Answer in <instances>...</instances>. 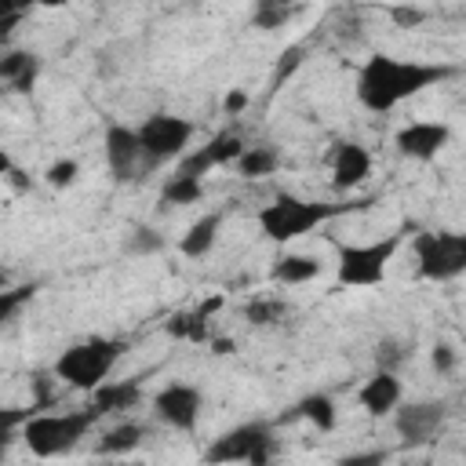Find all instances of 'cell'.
<instances>
[{
    "instance_id": "cell-37",
    "label": "cell",
    "mask_w": 466,
    "mask_h": 466,
    "mask_svg": "<svg viewBox=\"0 0 466 466\" xmlns=\"http://www.w3.org/2000/svg\"><path fill=\"white\" fill-rule=\"evenodd\" d=\"M0 288H11V277H7L4 269H0Z\"/></svg>"
},
{
    "instance_id": "cell-18",
    "label": "cell",
    "mask_w": 466,
    "mask_h": 466,
    "mask_svg": "<svg viewBox=\"0 0 466 466\" xmlns=\"http://www.w3.org/2000/svg\"><path fill=\"white\" fill-rule=\"evenodd\" d=\"M280 164V149L277 146H244L240 157L233 160L237 175L240 178H262V175H273Z\"/></svg>"
},
{
    "instance_id": "cell-29",
    "label": "cell",
    "mask_w": 466,
    "mask_h": 466,
    "mask_svg": "<svg viewBox=\"0 0 466 466\" xmlns=\"http://www.w3.org/2000/svg\"><path fill=\"white\" fill-rule=\"evenodd\" d=\"M430 364H433L437 375H451V371L459 368V350H455L451 342H437L433 353H430Z\"/></svg>"
},
{
    "instance_id": "cell-17",
    "label": "cell",
    "mask_w": 466,
    "mask_h": 466,
    "mask_svg": "<svg viewBox=\"0 0 466 466\" xmlns=\"http://www.w3.org/2000/svg\"><path fill=\"white\" fill-rule=\"evenodd\" d=\"M218 229H222V211L200 215V218L178 237V251H182L186 258H204V255H211V248H215V240H218Z\"/></svg>"
},
{
    "instance_id": "cell-33",
    "label": "cell",
    "mask_w": 466,
    "mask_h": 466,
    "mask_svg": "<svg viewBox=\"0 0 466 466\" xmlns=\"http://www.w3.org/2000/svg\"><path fill=\"white\" fill-rule=\"evenodd\" d=\"M18 18H22V15H11V18H0V40H4V36H7V33H11L15 25H18Z\"/></svg>"
},
{
    "instance_id": "cell-8",
    "label": "cell",
    "mask_w": 466,
    "mask_h": 466,
    "mask_svg": "<svg viewBox=\"0 0 466 466\" xmlns=\"http://www.w3.org/2000/svg\"><path fill=\"white\" fill-rule=\"evenodd\" d=\"M138 142H142V153L153 167H164L171 160H178L189 142H193V120L186 116H175V113H149L138 127Z\"/></svg>"
},
{
    "instance_id": "cell-11",
    "label": "cell",
    "mask_w": 466,
    "mask_h": 466,
    "mask_svg": "<svg viewBox=\"0 0 466 466\" xmlns=\"http://www.w3.org/2000/svg\"><path fill=\"white\" fill-rule=\"evenodd\" d=\"M200 408H204V397H200V390H197L193 382H167L164 390L153 393V415H157L164 426L182 430V433L197 430Z\"/></svg>"
},
{
    "instance_id": "cell-2",
    "label": "cell",
    "mask_w": 466,
    "mask_h": 466,
    "mask_svg": "<svg viewBox=\"0 0 466 466\" xmlns=\"http://www.w3.org/2000/svg\"><path fill=\"white\" fill-rule=\"evenodd\" d=\"M368 208V200H346V204H320V200H302L291 193H277L262 211H258V229L266 240L273 244H291L306 233H313L317 226H324L328 218L350 215Z\"/></svg>"
},
{
    "instance_id": "cell-10",
    "label": "cell",
    "mask_w": 466,
    "mask_h": 466,
    "mask_svg": "<svg viewBox=\"0 0 466 466\" xmlns=\"http://www.w3.org/2000/svg\"><path fill=\"white\" fill-rule=\"evenodd\" d=\"M390 415H393V430L400 444L419 448L441 437L448 422V400H408V404H397Z\"/></svg>"
},
{
    "instance_id": "cell-23",
    "label": "cell",
    "mask_w": 466,
    "mask_h": 466,
    "mask_svg": "<svg viewBox=\"0 0 466 466\" xmlns=\"http://www.w3.org/2000/svg\"><path fill=\"white\" fill-rule=\"evenodd\" d=\"M295 415L306 419V422H313L317 430H331L335 426V400L328 393H309V397H302L295 404Z\"/></svg>"
},
{
    "instance_id": "cell-34",
    "label": "cell",
    "mask_w": 466,
    "mask_h": 466,
    "mask_svg": "<svg viewBox=\"0 0 466 466\" xmlns=\"http://www.w3.org/2000/svg\"><path fill=\"white\" fill-rule=\"evenodd\" d=\"M397 18H400V22H419L422 15H419V11H397Z\"/></svg>"
},
{
    "instance_id": "cell-24",
    "label": "cell",
    "mask_w": 466,
    "mask_h": 466,
    "mask_svg": "<svg viewBox=\"0 0 466 466\" xmlns=\"http://www.w3.org/2000/svg\"><path fill=\"white\" fill-rule=\"evenodd\" d=\"M95 404L102 411H113V408H135L138 404V382H116V386H95Z\"/></svg>"
},
{
    "instance_id": "cell-27",
    "label": "cell",
    "mask_w": 466,
    "mask_h": 466,
    "mask_svg": "<svg viewBox=\"0 0 466 466\" xmlns=\"http://www.w3.org/2000/svg\"><path fill=\"white\" fill-rule=\"evenodd\" d=\"M33 291H36L33 284L0 288V328H4V324H7V320H11V317H15V313H18V309H22V306L33 299Z\"/></svg>"
},
{
    "instance_id": "cell-22",
    "label": "cell",
    "mask_w": 466,
    "mask_h": 466,
    "mask_svg": "<svg viewBox=\"0 0 466 466\" xmlns=\"http://www.w3.org/2000/svg\"><path fill=\"white\" fill-rule=\"evenodd\" d=\"M295 7H299V0H255L251 25H255V29L273 33V29H280V25H288V22H291Z\"/></svg>"
},
{
    "instance_id": "cell-12",
    "label": "cell",
    "mask_w": 466,
    "mask_h": 466,
    "mask_svg": "<svg viewBox=\"0 0 466 466\" xmlns=\"http://www.w3.org/2000/svg\"><path fill=\"white\" fill-rule=\"evenodd\" d=\"M448 142H451V127L441 124V120H411V124H404V127L393 135L397 153L408 157V160H419V164L437 160Z\"/></svg>"
},
{
    "instance_id": "cell-36",
    "label": "cell",
    "mask_w": 466,
    "mask_h": 466,
    "mask_svg": "<svg viewBox=\"0 0 466 466\" xmlns=\"http://www.w3.org/2000/svg\"><path fill=\"white\" fill-rule=\"evenodd\" d=\"M0 171H11V160H7L4 153H0Z\"/></svg>"
},
{
    "instance_id": "cell-9",
    "label": "cell",
    "mask_w": 466,
    "mask_h": 466,
    "mask_svg": "<svg viewBox=\"0 0 466 466\" xmlns=\"http://www.w3.org/2000/svg\"><path fill=\"white\" fill-rule=\"evenodd\" d=\"M102 149H106V167H109V175L116 182H138L149 171H157L146 160V153H142L138 131L127 127V124H109L106 127V138H102Z\"/></svg>"
},
{
    "instance_id": "cell-35",
    "label": "cell",
    "mask_w": 466,
    "mask_h": 466,
    "mask_svg": "<svg viewBox=\"0 0 466 466\" xmlns=\"http://www.w3.org/2000/svg\"><path fill=\"white\" fill-rule=\"evenodd\" d=\"M36 4H40V7H66L69 0H36Z\"/></svg>"
},
{
    "instance_id": "cell-1",
    "label": "cell",
    "mask_w": 466,
    "mask_h": 466,
    "mask_svg": "<svg viewBox=\"0 0 466 466\" xmlns=\"http://www.w3.org/2000/svg\"><path fill=\"white\" fill-rule=\"evenodd\" d=\"M455 73H459V66H448V62L371 55L357 73V102L368 113H390L400 102L422 95L426 87H437L441 80H451Z\"/></svg>"
},
{
    "instance_id": "cell-20",
    "label": "cell",
    "mask_w": 466,
    "mask_h": 466,
    "mask_svg": "<svg viewBox=\"0 0 466 466\" xmlns=\"http://www.w3.org/2000/svg\"><path fill=\"white\" fill-rule=\"evenodd\" d=\"M142 437H146V430L138 422H120L98 437V455H127L142 444Z\"/></svg>"
},
{
    "instance_id": "cell-7",
    "label": "cell",
    "mask_w": 466,
    "mask_h": 466,
    "mask_svg": "<svg viewBox=\"0 0 466 466\" xmlns=\"http://www.w3.org/2000/svg\"><path fill=\"white\" fill-rule=\"evenodd\" d=\"M277 451V437L273 426L266 419L255 422H240L226 433H218L208 448H204V462H251V466H266Z\"/></svg>"
},
{
    "instance_id": "cell-14",
    "label": "cell",
    "mask_w": 466,
    "mask_h": 466,
    "mask_svg": "<svg viewBox=\"0 0 466 466\" xmlns=\"http://www.w3.org/2000/svg\"><path fill=\"white\" fill-rule=\"evenodd\" d=\"M240 149H244L240 135H233V131H222V135H215L208 146H200L197 153H189V157L182 153V157H178V171L204 178L211 167H226V164H233V160L240 157Z\"/></svg>"
},
{
    "instance_id": "cell-28",
    "label": "cell",
    "mask_w": 466,
    "mask_h": 466,
    "mask_svg": "<svg viewBox=\"0 0 466 466\" xmlns=\"http://www.w3.org/2000/svg\"><path fill=\"white\" fill-rule=\"evenodd\" d=\"M244 317H248L251 324H277V320L284 317V302H273V299H255V302H248Z\"/></svg>"
},
{
    "instance_id": "cell-26",
    "label": "cell",
    "mask_w": 466,
    "mask_h": 466,
    "mask_svg": "<svg viewBox=\"0 0 466 466\" xmlns=\"http://www.w3.org/2000/svg\"><path fill=\"white\" fill-rule=\"evenodd\" d=\"M164 233H157V229H149V226H135L131 233H127V240H124V251L127 255H160L164 251Z\"/></svg>"
},
{
    "instance_id": "cell-25",
    "label": "cell",
    "mask_w": 466,
    "mask_h": 466,
    "mask_svg": "<svg viewBox=\"0 0 466 466\" xmlns=\"http://www.w3.org/2000/svg\"><path fill=\"white\" fill-rule=\"evenodd\" d=\"M404 360H411V342H404V339H382L375 346V368L379 371H397Z\"/></svg>"
},
{
    "instance_id": "cell-19",
    "label": "cell",
    "mask_w": 466,
    "mask_h": 466,
    "mask_svg": "<svg viewBox=\"0 0 466 466\" xmlns=\"http://www.w3.org/2000/svg\"><path fill=\"white\" fill-rule=\"evenodd\" d=\"M200 197H204V178L186 175V171H175L160 189V204L164 208H186V204H197Z\"/></svg>"
},
{
    "instance_id": "cell-4",
    "label": "cell",
    "mask_w": 466,
    "mask_h": 466,
    "mask_svg": "<svg viewBox=\"0 0 466 466\" xmlns=\"http://www.w3.org/2000/svg\"><path fill=\"white\" fill-rule=\"evenodd\" d=\"M127 342L124 339H106V335H91L84 342H73L58 353L55 360V379L73 386V390H95L109 379L113 364L124 357Z\"/></svg>"
},
{
    "instance_id": "cell-13",
    "label": "cell",
    "mask_w": 466,
    "mask_h": 466,
    "mask_svg": "<svg viewBox=\"0 0 466 466\" xmlns=\"http://www.w3.org/2000/svg\"><path fill=\"white\" fill-rule=\"evenodd\" d=\"M328 164H331V189H339V193L357 189L371 175V153L360 142H353V138L335 142Z\"/></svg>"
},
{
    "instance_id": "cell-21",
    "label": "cell",
    "mask_w": 466,
    "mask_h": 466,
    "mask_svg": "<svg viewBox=\"0 0 466 466\" xmlns=\"http://www.w3.org/2000/svg\"><path fill=\"white\" fill-rule=\"evenodd\" d=\"M33 73H36V55L29 51H11L7 58H0V80L11 84L15 91H25L33 84Z\"/></svg>"
},
{
    "instance_id": "cell-32",
    "label": "cell",
    "mask_w": 466,
    "mask_h": 466,
    "mask_svg": "<svg viewBox=\"0 0 466 466\" xmlns=\"http://www.w3.org/2000/svg\"><path fill=\"white\" fill-rule=\"evenodd\" d=\"M11 441H15V430L11 426H0V459L11 451Z\"/></svg>"
},
{
    "instance_id": "cell-3",
    "label": "cell",
    "mask_w": 466,
    "mask_h": 466,
    "mask_svg": "<svg viewBox=\"0 0 466 466\" xmlns=\"http://www.w3.org/2000/svg\"><path fill=\"white\" fill-rule=\"evenodd\" d=\"M106 411L98 404L91 408H76V411H44V415H29L18 430V437L25 441V448L36 459H58L69 455L87 433L91 426L102 419Z\"/></svg>"
},
{
    "instance_id": "cell-5",
    "label": "cell",
    "mask_w": 466,
    "mask_h": 466,
    "mask_svg": "<svg viewBox=\"0 0 466 466\" xmlns=\"http://www.w3.org/2000/svg\"><path fill=\"white\" fill-rule=\"evenodd\" d=\"M404 233H386L368 244H339V262H335V280L342 288H375L382 284Z\"/></svg>"
},
{
    "instance_id": "cell-31",
    "label": "cell",
    "mask_w": 466,
    "mask_h": 466,
    "mask_svg": "<svg viewBox=\"0 0 466 466\" xmlns=\"http://www.w3.org/2000/svg\"><path fill=\"white\" fill-rule=\"evenodd\" d=\"M244 106H248V95H244V91H229V95H226V102H222V109H226V113H240Z\"/></svg>"
},
{
    "instance_id": "cell-16",
    "label": "cell",
    "mask_w": 466,
    "mask_h": 466,
    "mask_svg": "<svg viewBox=\"0 0 466 466\" xmlns=\"http://www.w3.org/2000/svg\"><path fill=\"white\" fill-rule=\"evenodd\" d=\"M317 277H320V258L317 255H302V251L277 255L273 266H269V280L284 284V288H299V284H309Z\"/></svg>"
},
{
    "instance_id": "cell-30",
    "label": "cell",
    "mask_w": 466,
    "mask_h": 466,
    "mask_svg": "<svg viewBox=\"0 0 466 466\" xmlns=\"http://www.w3.org/2000/svg\"><path fill=\"white\" fill-rule=\"evenodd\" d=\"M76 160H55L51 167H47V186H55V189H66V186H73L76 182Z\"/></svg>"
},
{
    "instance_id": "cell-15",
    "label": "cell",
    "mask_w": 466,
    "mask_h": 466,
    "mask_svg": "<svg viewBox=\"0 0 466 466\" xmlns=\"http://www.w3.org/2000/svg\"><path fill=\"white\" fill-rule=\"evenodd\" d=\"M400 397H404V386H400L397 371H379V368H375V375L364 379V386L357 390V404H360L368 415H375V419L390 415V411L400 404Z\"/></svg>"
},
{
    "instance_id": "cell-6",
    "label": "cell",
    "mask_w": 466,
    "mask_h": 466,
    "mask_svg": "<svg viewBox=\"0 0 466 466\" xmlns=\"http://www.w3.org/2000/svg\"><path fill=\"white\" fill-rule=\"evenodd\" d=\"M411 251L422 280L448 284L466 273V233L459 229H419Z\"/></svg>"
}]
</instances>
